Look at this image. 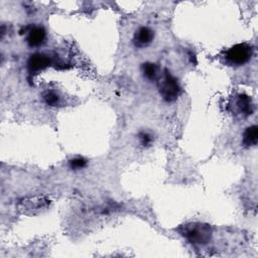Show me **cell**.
I'll use <instances>...</instances> for the list:
<instances>
[{"mask_svg": "<svg viewBox=\"0 0 258 258\" xmlns=\"http://www.w3.org/2000/svg\"><path fill=\"white\" fill-rule=\"evenodd\" d=\"M258 142V127L257 125H251L245 129L242 136V144L246 148L256 146Z\"/></svg>", "mask_w": 258, "mask_h": 258, "instance_id": "ba28073f", "label": "cell"}, {"mask_svg": "<svg viewBox=\"0 0 258 258\" xmlns=\"http://www.w3.org/2000/svg\"><path fill=\"white\" fill-rule=\"evenodd\" d=\"M157 87L162 99L168 103L174 102L181 92L177 79L167 70H164L161 77L158 79Z\"/></svg>", "mask_w": 258, "mask_h": 258, "instance_id": "7a4b0ae2", "label": "cell"}, {"mask_svg": "<svg viewBox=\"0 0 258 258\" xmlns=\"http://www.w3.org/2000/svg\"><path fill=\"white\" fill-rule=\"evenodd\" d=\"M42 99H43V102L48 105V106H51V107H54V106H57L60 102V98L59 96L53 92V91H46L43 93L42 95Z\"/></svg>", "mask_w": 258, "mask_h": 258, "instance_id": "30bf717a", "label": "cell"}, {"mask_svg": "<svg viewBox=\"0 0 258 258\" xmlns=\"http://www.w3.org/2000/svg\"><path fill=\"white\" fill-rule=\"evenodd\" d=\"M154 38V31L148 26L138 27L133 35L132 42L137 48H144L148 46Z\"/></svg>", "mask_w": 258, "mask_h": 258, "instance_id": "277c9868", "label": "cell"}, {"mask_svg": "<svg viewBox=\"0 0 258 258\" xmlns=\"http://www.w3.org/2000/svg\"><path fill=\"white\" fill-rule=\"evenodd\" d=\"M141 73L148 81H154L157 78V66L153 62L146 61L141 64Z\"/></svg>", "mask_w": 258, "mask_h": 258, "instance_id": "9c48e42d", "label": "cell"}, {"mask_svg": "<svg viewBox=\"0 0 258 258\" xmlns=\"http://www.w3.org/2000/svg\"><path fill=\"white\" fill-rule=\"evenodd\" d=\"M138 140H139V143L142 147H148L152 144L153 137L150 133L145 132V131H141V132L138 133Z\"/></svg>", "mask_w": 258, "mask_h": 258, "instance_id": "7c38bea8", "label": "cell"}, {"mask_svg": "<svg viewBox=\"0 0 258 258\" xmlns=\"http://www.w3.org/2000/svg\"><path fill=\"white\" fill-rule=\"evenodd\" d=\"M180 233L188 242L195 245L207 244L212 236L211 227L203 223H188L181 226Z\"/></svg>", "mask_w": 258, "mask_h": 258, "instance_id": "6da1fadb", "label": "cell"}, {"mask_svg": "<svg viewBox=\"0 0 258 258\" xmlns=\"http://www.w3.org/2000/svg\"><path fill=\"white\" fill-rule=\"evenodd\" d=\"M69 165L72 170H81L87 166V160L84 157L77 156L69 161Z\"/></svg>", "mask_w": 258, "mask_h": 258, "instance_id": "8fae6325", "label": "cell"}, {"mask_svg": "<svg viewBox=\"0 0 258 258\" xmlns=\"http://www.w3.org/2000/svg\"><path fill=\"white\" fill-rule=\"evenodd\" d=\"M50 64V58L48 55L40 52L33 53L27 60V70L29 74H37L43 71Z\"/></svg>", "mask_w": 258, "mask_h": 258, "instance_id": "5b68a950", "label": "cell"}, {"mask_svg": "<svg viewBox=\"0 0 258 258\" xmlns=\"http://www.w3.org/2000/svg\"><path fill=\"white\" fill-rule=\"evenodd\" d=\"M46 38V31L42 26L34 25L27 29L26 43L30 47H38L42 45Z\"/></svg>", "mask_w": 258, "mask_h": 258, "instance_id": "8992f818", "label": "cell"}, {"mask_svg": "<svg viewBox=\"0 0 258 258\" xmlns=\"http://www.w3.org/2000/svg\"><path fill=\"white\" fill-rule=\"evenodd\" d=\"M234 107L236 108L238 114L245 117L253 114L254 112L253 101L249 96L245 94H239L236 96L234 100Z\"/></svg>", "mask_w": 258, "mask_h": 258, "instance_id": "52a82bcc", "label": "cell"}, {"mask_svg": "<svg viewBox=\"0 0 258 258\" xmlns=\"http://www.w3.org/2000/svg\"><path fill=\"white\" fill-rule=\"evenodd\" d=\"M253 55V47L249 43L243 42L231 46L226 50L224 59L226 63L233 67H240L247 63Z\"/></svg>", "mask_w": 258, "mask_h": 258, "instance_id": "3957f363", "label": "cell"}]
</instances>
